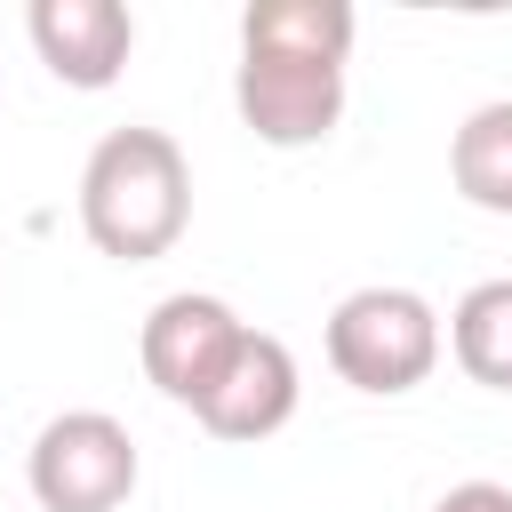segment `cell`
Segmentation results:
<instances>
[{"mask_svg":"<svg viewBox=\"0 0 512 512\" xmlns=\"http://www.w3.org/2000/svg\"><path fill=\"white\" fill-rule=\"evenodd\" d=\"M432 512H512V488L504 480H456Z\"/></svg>","mask_w":512,"mask_h":512,"instance_id":"cell-11","label":"cell"},{"mask_svg":"<svg viewBox=\"0 0 512 512\" xmlns=\"http://www.w3.org/2000/svg\"><path fill=\"white\" fill-rule=\"evenodd\" d=\"M296 400H304L296 352H288L272 328H248V336L232 344L224 376L208 384V400H200L192 416H200L216 440H232V448H256V440H272V432L296 416Z\"/></svg>","mask_w":512,"mask_h":512,"instance_id":"cell-6","label":"cell"},{"mask_svg":"<svg viewBox=\"0 0 512 512\" xmlns=\"http://www.w3.org/2000/svg\"><path fill=\"white\" fill-rule=\"evenodd\" d=\"M136 440L120 416L104 408H64L40 424L32 456H24V480H32V504L40 512H120L136 496Z\"/></svg>","mask_w":512,"mask_h":512,"instance_id":"cell-3","label":"cell"},{"mask_svg":"<svg viewBox=\"0 0 512 512\" xmlns=\"http://www.w3.org/2000/svg\"><path fill=\"white\" fill-rule=\"evenodd\" d=\"M448 184L480 216H512V96L464 112V128L448 136Z\"/></svg>","mask_w":512,"mask_h":512,"instance_id":"cell-9","label":"cell"},{"mask_svg":"<svg viewBox=\"0 0 512 512\" xmlns=\"http://www.w3.org/2000/svg\"><path fill=\"white\" fill-rule=\"evenodd\" d=\"M328 368L352 384V392H368V400H400V392H416L432 368H440V312L416 296V288H392V280H376V288H352L336 312H328Z\"/></svg>","mask_w":512,"mask_h":512,"instance_id":"cell-2","label":"cell"},{"mask_svg":"<svg viewBox=\"0 0 512 512\" xmlns=\"http://www.w3.org/2000/svg\"><path fill=\"white\" fill-rule=\"evenodd\" d=\"M240 336H248V320H240L224 296H208V288H176V296H160V304L144 312L136 360H144V376H152L160 400L200 408L208 384L224 376V360H232Z\"/></svg>","mask_w":512,"mask_h":512,"instance_id":"cell-4","label":"cell"},{"mask_svg":"<svg viewBox=\"0 0 512 512\" xmlns=\"http://www.w3.org/2000/svg\"><path fill=\"white\" fill-rule=\"evenodd\" d=\"M24 32H32L40 64L64 88H80V96L112 88L128 72V48H136V16L120 0H32L24 8Z\"/></svg>","mask_w":512,"mask_h":512,"instance_id":"cell-7","label":"cell"},{"mask_svg":"<svg viewBox=\"0 0 512 512\" xmlns=\"http://www.w3.org/2000/svg\"><path fill=\"white\" fill-rule=\"evenodd\" d=\"M360 16L344 0H248L240 8V48L256 56H304V64H344Z\"/></svg>","mask_w":512,"mask_h":512,"instance_id":"cell-8","label":"cell"},{"mask_svg":"<svg viewBox=\"0 0 512 512\" xmlns=\"http://www.w3.org/2000/svg\"><path fill=\"white\" fill-rule=\"evenodd\" d=\"M232 104H240L248 136L272 144V152L328 144L336 120H344V64H304V56H256V48H240Z\"/></svg>","mask_w":512,"mask_h":512,"instance_id":"cell-5","label":"cell"},{"mask_svg":"<svg viewBox=\"0 0 512 512\" xmlns=\"http://www.w3.org/2000/svg\"><path fill=\"white\" fill-rule=\"evenodd\" d=\"M192 224V160L168 128H112L80 168V232L112 264H152Z\"/></svg>","mask_w":512,"mask_h":512,"instance_id":"cell-1","label":"cell"},{"mask_svg":"<svg viewBox=\"0 0 512 512\" xmlns=\"http://www.w3.org/2000/svg\"><path fill=\"white\" fill-rule=\"evenodd\" d=\"M440 344L456 352V368H464L472 384L512 392V280H480V288H464L456 312H448V336H440Z\"/></svg>","mask_w":512,"mask_h":512,"instance_id":"cell-10","label":"cell"}]
</instances>
